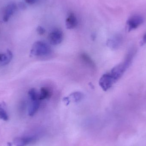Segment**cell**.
I'll use <instances>...</instances> for the list:
<instances>
[{"mask_svg": "<svg viewBox=\"0 0 146 146\" xmlns=\"http://www.w3.org/2000/svg\"><path fill=\"white\" fill-rule=\"evenodd\" d=\"M51 53V49L47 44L42 41L34 43L31 50V54L34 56H44Z\"/></svg>", "mask_w": 146, "mask_h": 146, "instance_id": "6da1fadb", "label": "cell"}, {"mask_svg": "<svg viewBox=\"0 0 146 146\" xmlns=\"http://www.w3.org/2000/svg\"><path fill=\"white\" fill-rule=\"evenodd\" d=\"M116 82L110 73H107L103 75L100 79L99 85L104 91H106Z\"/></svg>", "mask_w": 146, "mask_h": 146, "instance_id": "7a4b0ae2", "label": "cell"}, {"mask_svg": "<svg viewBox=\"0 0 146 146\" xmlns=\"http://www.w3.org/2000/svg\"><path fill=\"white\" fill-rule=\"evenodd\" d=\"M144 21V18L139 15H135L130 17L127 22V28L128 31L136 29Z\"/></svg>", "mask_w": 146, "mask_h": 146, "instance_id": "3957f363", "label": "cell"}, {"mask_svg": "<svg viewBox=\"0 0 146 146\" xmlns=\"http://www.w3.org/2000/svg\"><path fill=\"white\" fill-rule=\"evenodd\" d=\"M63 33L60 30L55 29L49 34L48 39L50 43L52 45H57L61 43L63 40Z\"/></svg>", "mask_w": 146, "mask_h": 146, "instance_id": "277c9868", "label": "cell"}, {"mask_svg": "<svg viewBox=\"0 0 146 146\" xmlns=\"http://www.w3.org/2000/svg\"><path fill=\"white\" fill-rule=\"evenodd\" d=\"M36 139L37 137L35 136H26L16 138L14 140L13 143L15 146H26L35 142Z\"/></svg>", "mask_w": 146, "mask_h": 146, "instance_id": "5b68a950", "label": "cell"}, {"mask_svg": "<svg viewBox=\"0 0 146 146\" xmlns=\"http://www.w3.org/2000/svg\"><path fill=\"white\" fill-rule=\"evenodd\" d=\"M17 9V6L15 3H10L7 6L3 12V20L7 22Z\"/></svg>", "mask_w": 146, "mask_h": 146, "instance_id": "8992f818", "label": "cell"}, {"mask_svg": "<svg viewBox=\"0 0 146 146\" xmlns=\"http://www.w3.org/2000/svg\"><path fill=\"white\" fill-rule=\"evenodd\" d=\"M78 24L77 19L75 15L73 13L68 15L66 21V28L68 29H72L76 27Z\"/></svg>", "mask_w": 146, "mask_h": 146, "instance_id": "52a82bcc", "label": "cell"}, {"mask_svg": "<svg viewBox=\"0 0 146 146\" xmlns=\"http://www.w3.org/2000/svg\"><path fill=\"white\" fill-rule=\"evenodd\" d=\"M121 43V38L117 36L111 39H109L107 42V45L112 49H116L119 48Z\"/></svg>", "mask_w": 146, "mask_h": 146, "instance_id": "ba28073f", "label": "cell"}, {"mask_svg": "<svg viewBox=\"0 0 146 146\" xmlns=\"http://www.w3.org/2000/svg\"><path fill=\"white\" fill-rule=\"evenodd\" d=\"M13 58V54L10 50H7V54L0 53V62L3 65H6L9 63Z\"/></svg>", "mask_w": 146, "mask_h": 146, "instance_id": "9c48e42d", "label": "cell"}, {"mask_svg": "<svg viewBox=\"0 0 146 146\" xmlns=\"http://www.w3.org/2000/svg\"><path fill=\"white\" fill-rule=\"evenodd\" d=\"M32 102L29 107L28 111L29 115L31 116H33L36 113L40 106V100H36Z\"/></svg>", "mask_w": 146, "mask_h": 146, "instance_id": "30bf717a", "label": "cell"}, {"mask_svg": "<svg viewBox=\"0 0 146 146\" xmlns=\"http://www.w3.org/2000/svg\"><path fill=\"white\" fill-rule=\"evenodd\" d=\"M81 58L83 61V62H85L87 65L89 66L90 67L94 69L95 67V64L94 62L92 60L91 57L85 53H83L81 55Z\"/></svg>", "mask_w": 146, "mask_h": 146, "instance_id": "8fae6325", "label": "cell"}, {"mask_svg": "<svg viewBox=\"0 0 146 146\" xmlns=\"http://www.w3.org/2000/svg\"><path fill=\"white\" fill-rule=\"evenodd\" d=\"M51 96V92L48 88L43 87L41 88L40 93L39 94L38 98L39 100H44L48 98Z\"/></svg>", "mask_w": 146, "mask_h": 146, "instance_id": "7c38bea8", "label": "cell"}, {"mask_svg": "<svg viewBox=\"0 0 146 146\" xmlns=\"http://www.w3.org/2000/svg\"><path fill=\"white\" fill-rule=\"evenodd\" d=\"M28 95L30 97V99L32 101L39 100L38 98L39 94L36 91L34 88H32L29 90L28 92Z\"/></svg>", "mask_w": 146, "mask_h": 146, "instance_id": "4fadbf2b", "label": "cell"}, {"mask_svg": "<svg viewBox=\"0 0 146 146\" xmlns=\"http://www.w3.org/2000/svg\"><path fill=\"white\" fill-rule=\"evenodd\" d=\"M73 99L75 102H77L80 101L83 98V94L79 92H76L71 94Z\"/></svg>", "mask_w": 146, "mask_h": 146, "instance_id": "5bb4252c", "label": "cell"}, {"mask_svg": "<svg viewBox=\"0 0 146 146\" xmlns=\"http://www.w3.org/2000/svg\"><path fill=\"white\" fill-rule=\"evenodd\" d=\"M0 118L5 121L8 120V116L6 111L1 107L0 105Z\"/></svg>", "mask_w": 146, "mask_h": 146, "instance_id": "9a60e30c", "label": "cell"}, {"mask_svg": "<svg viewBox=\"0 0 146 146\" xmlns=\"http://www.w3.org/2000/svg\"><path fill=\"white\" fill-rule=\"evenodd\" d=\"M37 32L40 35H42L45 33V30L41 26H38L36 29Z\"/></svg>", "mask_w": 146, "mask_h": 146, "instance_id": "2e32d148", "label": "cell"}, {"mask_svg": "<svg viewBox=\"0 0 146 146\" xmlns=\"http://www.w3.org/2000/svg\"><path fill=\"white\" fill-rule=\"evenodd\" d=\"M19 7L21 9L25 10L26 9V6L25 4L23 2H20L19 3Z\"/></svg>", "mask_w": 146, "mask_h": 146, "instance_id": "e0dca14e", "label": "cell"}, {"mask_svg": "<svg viewBox=\"0 0 146 146\" xmlns=\"http://www.w3.org/2000/svg\"><path fill=\"white\" fill-rule=\"evenodd\" d=\"M26 2L28 4H33L36 2L37 0H25Z\"/></svg>", "mask_w": 146, "mask_h": 146, "instance_id": "ac0fdd59", "label": "cell"}, {"mask_svg": "<svg viewBox=\"0 0 146 146\" xmlns=\"http://www.w3.org/2000/svg\"><path fill=\"white\" fill-rule=\"evenodd\" d=\"M146 43V34L144 35L143 36V39L141 42V45H144V44Z\"/></svg>", "mask_w": 146, "mask_h": 146, "instance_id": "d6986e66", "label": "cell"}]
</instances>
